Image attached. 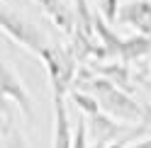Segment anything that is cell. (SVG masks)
<instances>
[{
    "label": "cell",
    "instance_id": "8fae6325",
    "mask_svg": "<svg viewBox=\"0 0 151 148\" xmlns=\"http://www.w3.org/2000/svg\"><path fill=\"white\" fill-rule=\"evenodd\" d=\"M151 53V36L146 34H134V36H124V44H122L119 51V61L122 63H132L139 61Z\"/></svg>",
    "mask_w": 151,
    "mask_h": 148
},
{
    "label": "cell",
    "instance_id": "8992f818",
    "mask_svg": "<svg viewBox=\"0 0 151 148\" xmlns=\"http://www.w3.org/2000/svg\"><path fill=\"white\" fill-rule=\"evenodd\" d=\"M93 68V73L100 78L110 80L115 88L134 95V83H132V70H129V63H122V61H112V63H88Z\"/></svg>",
    "mask_w": 151,
    "mask_h": 148
},
{
    "label": "cell",
    "instance_id": "e0dca14e",
    "mask_svg": "<svg viewBox=\"0 0 151 148\" xmlns=\"http://www.w3.org/2000/svg\"><path fill=\"white\" fill-rule=\"evenodd\" d=\"M98 3H100V0H98Z\"/></svg>",
    "mask_w": 151,
    "mask_h": 148
},
{
    "label": "cell",
    "instance_id": "7c38bea8",
    "mask_svg": "<svg viewBox=\"0 0 151 148\" xmlns=\"http://www.w3.org/2000/svg\"><path fill=\"white\" fill-rule=\"evenodd\" d=\"M71 100L76 102V107H78L81 112H83V117H93V114L102 112L100 105H98V100H95V97H90V95H86V92L71 90Z\"/></svg>",
    "mask_w": 151,
    "mask_h": 148
},
{
    "label": "cell",
    "instance_id": "3957f363",
    "mask_svg": "<svg viewBox=\"0 0 151 148\" xmlns=\"http://www.w3.org/2000/svg\"><path fill=\"white\" fill-rule=\"evenodd\" d=\"M0 27H3V32L7 36H12L17 44L29 49L34 56H42L44 49L49 46V41L42 36V32L34 24H29L27 20H22L20 15H15L10 7H3V12H0Z\"/></svg>",
    "mask_w": 151,
    "mask_h": 148
},
{
    "label": "cell",
    "instance_id": "9a60e30c",
    "mask_svg": "<svg viewBox=\"0 0 151 148\" xmlns=\"http://www.w3.org/2000/svg\"><path fill=\"white\" fill-rule=\"evenodd\" d=\"M127 148H151V136L144 138V141H139V143H132V146H127Z\"/></svg>",
    "mask_w": 151,
    "mask_h": 148
},
{
    "label": "cell",
    "instance_id": "4fadbf2b",
    "mask_svg": "<svg viewBox=\"0 0 151 148\" xmlns=\"http://www.w3.org/2000/svg\"><path fill=\"white\" fill-rule=\"evenodd\" d=\"M100 15L102 17H105V20L107 22H117L119 20V3H117V0H100Z\"/></svg>",
    "mask_w": 151,
    "mask_h": 148
},
{
    "label": "cell",
    "instance_id": "5bb4252c",
    "mask_svg": "<svg viewBox=\"0 0 151 148\" xmlns=\"http://www.w3.org/2000/svg\"><path fill=\"white\" fill-rule=\"evenodd\" d=\"M73 148H88V126H86V119H78V129H76Z\"/></svg>",
    "mask_w": 151,
    "mask_h": 148
},
{
    "label": "cell",
    "instance_id": "277c9868",
    "mask_svg": "<svg viewBox=\"0 0 151 148\" xmlns=\"http://www.w3.org/2000/svg\"><path fill=\"white\" fill-rule=\"evenodd\" d=\"M0 85H3V100L5 102H15L17 109L32 119L34 117V102H32V95L27 92V88L22 85V78L12 70L10 63H3V75H0Z\"/></svg>",
    "mask_w": 151,
    "mask_h": 148
},
{
    "label": "cell",
    "instance_id": "6da1fadb",
    "mask_svg": "<svg viewBox=\"0 0 151 148\" xmlns=\"http://www.w3.org/2000/svg\"><path fill=\"white\" fill-rule=\"evenodd\" d=\"M73 90L95 97L100 109L112 119H119V122H127V124L144 122V102H137L134 95H129V92L115 88L110 80L95 75L88 63L81 66V73L76 78Z\"/></svg>",
    "mask_w": 151,
    "mask_h": 148
},
{
    "label": "cell",
    "instance_id": "30bf717a",
    "mask_svg": "<svg viewBox=\"0 0 151 148\" xmlns=\"http://www.w3.org/2000/svg\"><path fill=\"white\" fill-rule=\"evenodd\" d=\"M0 136H3V148H29L24 134L12 124L10 102H5V100H3V124H0Z\"/></svg>",
    "mask_w": 151,
    "mask_h": 148
},
{
    "label": "cell",
    "instance_id": "ba28073f",
    "mask_svg": "<svg viewBox=\"0 0 151 148\" xmlns=\"http://www.w3.org/2000/svg\"><path fill=\"white\" fill-rule=\"evenodd\" d=\"M34 3L42 7V12L49 17L61 32H66L68 36L76 34V15L68 10V5H66L63 0H34Z\"/></svg>",
    "mask_w": 151,
    "mask_h": 148
},
{
    "label": "cell",
    "instance_id": "7a4b0ae2",
    "mask_svg": "<svg viewBox=\"0 0 151 148\" xmlns=\"http://www.w3.org/2000/svg\"><path fill=\"white\" fill-rule=\"evenodd\" d=\"M39 58L44 61L46 73H49L54 97H66V92L73 90L76 78H78V68H81L78 56H76L71 49H66V46L49 44Z\"/></svg>",
    "mask_w": 151,
    "mask_h": 148
},
{
    "label": "cell",
    "instance_id": "52a82bcc",
    "mask_svg": "<svg viewBox=\"0 0 151 148\" xmlns=\"http://www.w3.org/2000/svg\"><path fill=\"white\" fill-rule=\"evenodd\" d=\"M76 131H71V117L66 97H54V148H73Z\"/></svg>",
    "mask_w": 151,
    "mask_h": 148
},
{
    "label": "cell",
    "instance_id": "9c48e42d",
    "mask_svg": "<svg viewBox=\"0 0 151 148\" xmlns=\"http://www.w3.org/2000/svg\"><path fill=\"white\" fill-rule=\"evenodd\" d=\"M119 22L129 27H139L151 22V0H129L119 7Z\"/></svg>",
    "mask_w": 151,
    "mask_h": 148
},
{
    "label": "cell",
    "instance_id": "2e32d148",
    "mask_svg": "<svg viewBox=\"0 0 151 148\" xmlns=\"http://www.w3.org/2000/svg\"><path fill=\"white\" fill-rule=\"evenodd\" d=\"M139 34H146V36H151V22H146V24H141L139 29H137Z\"/></svg>",
    "mask_w": 151,
    "mask_h": 148
},
{
    "label": "cell",
    "instance_id": "5b68a950",
    "mask_svg": "<svg viewBox=\"0 0 151 148\" xmlns=\"http://www.w3.org/2000/svg\"><path fill=\"white\" fill-rule=\"evenodd\" d=\"M83 119H86L88 134H90L93 141H95V146H110V143H115V141H122L119 136L127 131L124 124H119L117 119L107 117L105 112H98V114L83 117Z\"/></svg>",
    "mask_w": 151,
    "mask_h": 148
}]
</instances>
